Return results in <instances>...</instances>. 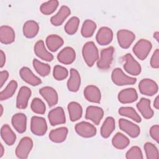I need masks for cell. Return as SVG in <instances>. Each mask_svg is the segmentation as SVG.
<instances>
[{
  "mask_svg": "<svg viewBox=\"0 0 159 159\" xmlns=\"http://www.w3.org/2000/svg\"><path fill=\"white\" fill-rule=\"evenodd\" d=\"M83 58L86 65L91 67L99 59V52L93 42H88L82 48Z\"/></svg>",
  "mask_w": 159,
  "mask_h": 159,
  "instance_id": "6da1fadb",
  "label": "cell"
},
{
  "mask_svg": "<svg viewBox=\"0 0 159 159\" xmlns=\"http://www.w3.org/2000/svg\"><path fill=\"white\" fill-rule=\"evenodd\" d=\"M111 80L112 82L117 86L132 85L135 84L137 81L135 78L126 75L119 68H116L112 71Z\"/></svg>",
  "mask_w": 159,
  "mask_h": 159,
  "instance_id": "7a4b0ae2",
  "label": "cell"
},
{
  "mask_svg": "<svg viewBox=\"0 0 159 159\" xmlns=\"http://www.w3.org/2000/svg\"><path fill=\"white\" fill-rule=\"evenodd\" d=\"M152 48V43L146 39L139 40L133 47V52L140 60H145Z\"/></svg>",
  "mask_w": 159,
  "mask_h": 159,
  "instance_id": "3957f363",
  "label": "cell"
},
{
  "mask_svg": "<svg viewBox=\"0 0 159 159\" xmlns=\"http://www.w3.org/2000/svg\"><path fill=\"white\" fill-rule=\"evenodd\" d=\"M114 52V48L112 46L104 48L101 51L100 58L97 61V66L98 68L106 70L111 66L113 60Z\"/></svg>",
  "mask_w": 159,
  "mask_h": 159,
  "instance_id": "277c9868",
  "label": "cell"
},
{
  "mask_svg": "<svg viewBox=\"0 0 159 159\" xmlns=\"http://www.w3.org/2000/svg\"><path fill=\"white\" fill-rule=\"evenodd\" d=\"M32 147L33 141L32 139L29 137H24L20 139L16 148V155L20 159L27 158Z\"/></svg>",
  "mask_w": 159,
  "mask_h": 159,
  "instance_id": "5b68a950",
  "label": "cell"
},
{
  "mask_svg": "<svg viewBox=\"0 0 159 159\" xmlns=\"http://www.w3.org/2000/svg\"><path fill=\"white\" fill-rule=\"evenodd\" d=\"M31 132L35 135L42 136L47 130V124L43 117L33 116L30 120Z\"/></svg>",
  "mask_w": 159,
  "mask_h": 159,
  "instance_id": "8992f818",
  "label": "cell"
},
{
  "mask_svg": "<svg viewBox=\"0 0 159 159\" xmlns=\"http://www.w3.org/2000/svg\"><path fill=\"white\" fill-rule=\"evenodd\" d=\"M139 89L141 94L152 96L158 92V87L157 83L153 80L145 78L140 81L139 84Z\"/></svg>",
  "mask_w": 159,
  "mask_h": 159,
  "instance_id": "52a82bcc",
  "label": "cell"
},
{
  "mask_svg": "<svg viewBox=\"0 0 159 159\" xmlns=\"http://www.w3.org/2000/svg\"><path fill=\"white\" fill-rule=\"evenodd\" d=\"M75 129L76 132L80 136L84 138L94 137L97 132L96 128L93 124L85 121H82L76 124Z\"/></svg>",
  "mask_w": 159,
  "mask_h": 159,
  "instance_id": "ba28073f",
  "label": "cell"
},
{
  "mask_svg": "<svg viewBox=\"0 0 159 159\" xmlns=\"http://www.w3.org/2000/svg\"><path fill=\"white\" fill-rule=\"evenodd\" d=\"M117 42L122 48H128L132 45L135 39L134 33L127 29L119 30L117 33Z\"/></svg>",
  "mask_w": 159,
  "mask_h": 159,
  "instance_id": "9c48e42d",
  "label": "cell"
},
{
  "mask_svg": "<svg viewBox=\"0 0 159 159\" xmlns=\"http://www.w3.org/2000/svg\"><path fill=\"white\" fill-rule=\"evenodd\" d=\"M124 58L125 61L124 65L125 71L132 76L139 75L142 71V68L139 63L134 59L130 53H127Z\"/></svg>",
  "mask_w": 159,
  "mask_h": 159,
  "instance_id": "30bf717a",
  "label": "cell"
},
{
  "mask_svg": "<svg viewBox=\"0 0 159 159\" xmlns=\"http://www.w3.org/2000/svg\"><path fill=\"white\" fill-rule=\"evenodd\" d=\"M119 126L121 130L127 134L132 138L137 137L140 132V127L135 124L125 119L119 120Z\"/></svg>",
  "mask_w": 159,
  "mask_h": 159,
  "instance_id": "8fae6325",
  "label": "cell"
},
{
  "mask_svg": "<svg viewBox=\"0 0 159 159\" xmlns=\"http://www.w3.org/2000/svg\"><path fill=\"white\" fill-rule=\"evenodd\" d=\"M48 120L52 126L65 124L66 117L63 109L61 107H57L52 109L48 114Z\"/></svg>",
  "mask_w": 159,
  "mask_h": 159,
  "instance_id": "7c38bea8",
  "label": "cell"
},
{
  "mask_svg": "<svg viewBox=\"0 0 159 159\" xmlns=\"http://www.w3.org/2000/svg\"><path fill=\"white\" fill-rule=\"evenodd\" d=\"M104 116L103 109L98 106H89L86 108L85 118L91 120L94 124L99 125Z\"/></svg>",
  "mask_w": 159,
  "mask_h": 159,
  "instance_id": "4fadbf2b",
  "label": "cell"
},
{
  "mask_svg": "<svg viewBox=\"0 0 159 159\" xmlns=\"http://www.w3.org/2000/svg\"><path fill=\"white\" fill-rule=\"evenodd\" d=\"M39 93L50 107H52L57 104L58 101V94L52 87L44 86L39 90Z\"/></svg>",
  "mask_w": 159,
  "mask_h": 159,
  "instance_id": "5bb4252c",
  "label": "cell"
},
{
  "mask_svg": "<svg viewBox=\"0 0 159 159\" xmlns=\"http://www.w3.org/2000/svg\"><path fill=\"white\" fill-rule=\"evenodd\" d=\"M32 91L27 86H22L17 94L16 99V107L20 109H25L28 105V101L31 96Z\"/></svg>",
  "mask_w": 159,
  "mask_h": 159,
  "instance_id": "9a60e30c",
  "label": "cell"
},
{
  "mask_svg": "<svg viewBox=\"0 0 159 159\" xmlns=\"http://www.w3.org/2000/svg\"><path fill=\"white\" fill-rule=\"evenodd\" d=\"M112 30L107 27H101L96 35V41L101 45H107L109 44L112 42Z\"/></svg>",
  "mask_w": 159,
  "mask_h": 159,
  "instance_id": "2e32d148",
  "label": "cell"
},
{
  "mask_svg": "<svg viewBox=\"0 0 159 159\" xmlns=\"http://www.w3.org/2000/svg\"><path fill=\"white\" fill-rule=\"evenodd\" d=\"M75 58L76 52L75 50L70 47H65L57 55L58 61L64 65H70L72 63Z\"/></svg>",
  "mask_w": 159,
  "mask_h": 159,
  "instance_id": "e0dca14e",
  "label": "cell"
},
{
  "mask_svg": "<svg viewBox=\"0 0 159 159\" xmlns=\"http://www.w3.org/2000/svg\"><path fill=\"white\" fill-rule=\"evenodd\" d=\"M117 98L120 102L122 104H129L137 101L138 94L134 88H129L121 90L119 93Z\"/></svg>",
  "mask_w": 159,
  "mask_h": 159,
  "instance_id": "ac0fdd59",
  "label": "cell"
},
{
  "mask_svg": "<svg viewBox=\"0 0 159 159\" xmlns=\"http://www.w3.org/2000/svg\"><path fill=\"white\" fill-rule=\"evenodd\" d=\"M19 75L25 82L32 86H37L42 83L41 80L35 75L28 67H22L19 71Z\"/></svg>",
  "mask_w": 159,
  "mask_h": 159,
  "instance_id": "d6986e66",
  "label": "cell"
},
{
  "mask_svg": "<svg viewBox=\"0 0 159 159\" xmlns=\"http://www.w3.org/2000/svg\"><path fill=\"white\" fill-rule=\"evenodd\" d=\"M34 48L35 54L40 59L47 61H51L53 59V55L46 49L42 40L37 41L35 43Z\"/></svg>",
  "mask_w": 159,
  "mask_h": 159,
  "instance_id": "ffe728a7",
  "label": "cell"
},
{
  "mask_svg": "<svg viewBox=\"0 0 159 159\" xmlns=\"http://www.w3.org/2000/svg\"><path fill=\"white\" fill-rule=\"evenodd\" d=\"M84 96L89 102L99 103L101 99L99 89L94 85H88L84 89Z\"/></svg>",
  "mask_w": 159,
  "mask_h": 159,
  "instance_id": "44dd1931",
  "label": "cell"
},
{
  "mask_svg": "<svg viewBox=\"0 0 159 159\" xmlns=\"http://www.w3.org/2000/svg\"><path fill=\"white\" fill-rule=\"evenodd\" d=\"M11 123L17 132L22 134L26 130L27 117L23 113H17L12 116Z\"/></svg>",
  "mask_w": 159,
  "mask_h": 159,
  "instance_id": "7402d4cb",
  "label": "cell"
},
{
  "mask_svg": "<svg viewBox=\"0 0 159 159\" xmlns=\"http://www.w3.org/2000/svg\"><path fill=\"white\" fill-rule=\"evenodd\" d=\"M137 109L142 115V116L146 119H151L154 114L153 109L150 106V100L147 98H142L136 105Z\"/></svg>",
  "mask_w": 159,
  "mask_h": 159,
  "instance_id": "603a6c76",
  "label": "cell"
},
{
  "mask_svg": "<svg viewBox=\"0 0 159 159\" xmlns=\"http://www.w3.org/2000/svg\"><path fill=\"white\" fill-rule=\"evenodd\" d=\"M70 14V9L66 6H62L58 12L51 17L50 22L55 26L61 25Z\"/></svg>",
  "mask_w": 159,
  "mask_h": 159,
  "instance_id": "cb8c5ba5",
  "label": "cell"
},
{
  "mask_svg": "<svg viewBox=\"0 0 159 159\" xmlns=\"http://www.w3.org/2000/svg\"><path fill=\"white\" fill-rule=\"evenodd\" d=\"M81 84V77L78 71L75 69L70 70V78L67 81V87L69 91L76 92L80 89Z\"/></svg>",
  "mask_w": 159,
  "mask_h": 159,
  "instance_id": "d4e9b609",
  "label": "cell"
},
{
  "mask_svg": "<svg viewBox=\"0 0 159 159\" xmlns=\"http://www.w3.org/2000/svg\"><path fill=\"white\" fill-rule=\"evenodd\" d=\"M15 40V32L8 25H1L0 27V41L4 44H10Z\"/></svg>",
  "mask_w": 159,
  "mask_h": 159,
  "instance_id": "484cf974",
  "label": "cell"
},
{
  "mask_svg": "<svg viewBox=\"0 0 159 159\" xmlns=\"http://www.w3.org/2000/svg\"><path fill=\"white\" fill-rule=\"evenodd\" d=\"M39 30V26L37 22L33 20L26 21L23 25V34L29 39L35 37Z\"/></svg>",
  "mask_w": 159,
  "mask_h": 159,
  "instance_id": "4316f807",
  "label": "cell"
},
{
  "mask_svg": "<svg viewBox=\"0 0 159 159\" xmlns=\"http://www.w3.org/2000/svg\"><path fill=\"white\" fill-rule=\"evenodd\" d=\"M68 130L66 127H61L52 130L49 134V139L55 143H61L65 140Z\"/></svg>",
  "mask_w": 159,
  "mask_h": 159,
  "instance_id": "83f0119b",
  "label": "cell"
},
{
  "mask_svg": "<svg viewBox=\"0 0 159 159\" xmlns=\"http://www.w3.org/2000/svg\"><path fill=\"white\" fill-rule=\"evenodd\" d=\"M1 136L7 145H12L16 140V135L7 124H4L1 129Z\"/></svg>",
  "mask_w": 159,
  "mask_h": 159,
  "instance_id": "f1b7e54d",
  "label": "cell"
},
{
  "mask_svg": "<svg viewBox=\"0 0 159 159\" xmlns=\"http://www.w3.org/2000/svg\"><path fill=\"white\" fill-rule=\"evenodd\" d=\"M45 43L48 49L52 52H55L63 45L64 41L59 35L52 34L46 38Z\"/></svg>",
  "mask_w": 159,
  "mask_h": 159,
  "instance_id": "f546056e",
  "label": "cell"
},
{
  "mask_svg": "<svg viewBox=\"0 0 159 159\" xmlns=\"http://www.w3.org/2000/svg\"><path fill=\"white\" fill-rule=\"evenodd\" d=\"M68 111L70 119L72 122L76 121L82 117L83 109L81 106L77 102H70L68 104Z\"/></svg>",
  "mask_w": 159,
  "mask_h": 159,
  "instance_id": "4dcf8cb0",
  "label": "cell"
},
{
  "mask_svg": "<svg viewBox=\"0 0 159 159\" xmlns=\"http://www.w3.org/2000/svg\"><path fill=\"white\" fill-rule=\"evenodd\" d=\"M115 120L112 117H107L101 127V135L103 138H108L115 129Z\"/></svg>",
  "mask_w": 159,
  "mask_h": 159,
  "instance_id": "1f68e13d",
  "label": "cell"
},
{
  "mask_svg": "<svg viewBox=\"0 0 159 159\" xmlns=\"http://www.w3.org/2000/svg\"><path fill=\"white\" fill-rule=\"evenodd\" d=\"M129 143L130 140L129 138L120 132L116 133L112 139V144L117 149H124L129 145Z\"/></svg>",
  "mask_w": 159,
  "mask_h": 159,
  "instance_id": "d6a6232c",
  "label": "cell"
},
{
  "mask_svg": "<svg viewBox=\"0 0 159 159\" xmlns=\"http://www.w3.org/2000/svg\"><path fill=\"white\" fill-rule=\"evenodd\" d=\"M96 24L92 20L86 19L83 24L81 34L83 37L86 38L91 37L95 32L96 29Z\"/></svg>",
  "mask_w": 159,
  "mask_h": 159,
  "instance_id": "836d02e7",
  "label": "cell"
},
{
  "mask_svg": "<svg viewBox=\"0 0 159 159\" xmlns=\"http://www.w3.org/2000/svg\"><path fill=\"white\" fill-rule=\"evenodd\" d=\"M118 112L120 116L127 117L137 123L140 122L142 120L140 116L132 107H121L119 109Z\"/></svg>",
  "mask_w": 159,
  "mask_h": 159,
  "instance_id": "e575fe53",
  "label": "cell"
},
{
  "mask_svg": "<svg viewBox=\"0 0 159 159\" xmlns=\"http://www.w3.org/2000/svg\"><path fill=\"white\" fill-rule=\"evenodd\" d=\"M17 88V83L15 80H11L4 90L0 93V100L4 101L11 98L15 93Z\"/></svg>",
  "mask_w": 159,
  "mask_h": 159,
  "instance_id": "d590c367",
  "label": "cell"
},
{
  "mask_svg": "<svg viewBox=\"0 0 159 159\" xmlns=\"http://www.w3.org/2000/svg\"><path fill=\"white\" fill-rule=\"evenodd\" d=\"M33 66L37 73L42 76H46L50 73V66L48 64L42 63L37 59H34Z\"/></svg>",
  "mask_w": 159,
  "mask_h": 159,
  "instance_id": "8d00e7d4",
  "label": "cell"
},
{
  "mask_svg": "<svg viewBox=\"0 0 159 159\" xmlns=\"http://www.w3.org/2000/svg\"><path fill=\"white\" fill-rule=\"evenodd\" d=\"M59 4L57 0H52L42 4L40 7V12L45 15H50L55 12Z\"/></svg>",
  "mask_w": 159,
  "mask_h": 159,
  "instance_id": "74e56055",
  "label": "cell"
},
{
  "mask_svg": "<svg viewBox=\"0 0 159 159\" xmlns=\"http://www.w3.org/2000/svg\"><path fill=\"white\" fill-rule=\"evenodd\" d=\"M79 24V18L76 16L71 17L65 25V31L68 35H73L77 32Z\"/></svg>",
  "mask_w": 159,
  "mask_h": 159,
  "instance_id": "f35d334b",
  "label": "cell"
},
{
  "mask_svg": "<svg viewBox=\"0 0 159 159\" xmlns=\"http://www.w3.org/2000/svg\"><path fill=\"white\" fill-rule=\"evenodd\" d=\"M144 150L147 159H158L159 153L157 147L151 142H146L144 144Z\"/></svg>",
  "mask_w": 159,
  "mask_h": 159,
  "instance_id": "ab89813d",
  "label": "cell"
},
{
  "mask_svg": "<svg viewBox=\"0 0 159 159\" xmlns=\"http://www.w3.org/2000/svg\"><path fill=\"white\" fill-rule=\"evenodd\" d=\"M30 107L34 112L39 114H43L46 111L45 103L38 98L33 99L30 104Z\"/></svg>",
  "mask_w": 159,
  "mask_h": 159,
  "instance_id": "60d3db41",
  "label": "cell"
},
{
  "mask_svg": "<svg viewBox=\"0 0 159 159\" xmlns=\"http://www.w3.org/2000/svg\"><path fill=\"white\" fill-rule=\"evenodd\" d=\"M68 75V70L61 65H56L53 68V76L56 80L61 81L66 78Z\"/></svg>",
  "mask_w": 159,
  "mask_h": 159,
  "instance_id": "b9f144b4",
  "label": "cell"
},
{
  "mask_svg": "<svg viewBox=\"0 0 159 159\" xmlns=\"http://www.w3.org/2000/svg\"><path fill=\"white\" fill-rule=\"evenodd\" d=\"M125 158L127 159H142L143 154L140 147L134 146L131 147L126 153Z\"/></svg>",
  "mask_w": 159,
  "mask_h": 159,
  "instance_id": "7bdbcfd3",
  "label": "cell"
},
{
  "mask_svg": "<svg viewBox=\"0 0 159 159\" xmlns=\"http://www.w3.org/2000/svg\"><path fill=\"white\" fill-rule=\"evenodd\" d=\"M150 66L153 68H159V50L157 48L153 52L150 59Z\"/></svg>",
  "mask_w": 159,
  "mask_h": 159,
  "instance_id": "ee69618b",
  "label": "cell"
},
{
  "mask_svg": "<svg viewBox=\"0 0 159 159\" xmlns=\"http://www.w3.org/2000/svg\"><path fill=\"white\" fill-rule=\"evenodd\" d=\"M150 135L151 137L157 143L159 140V125H154L150 129Z\"/></svg>",
  "mask_w": 159,
  "mask_h": 159,
  "instance_id": "f6af8a7d",
  "label": "cell"
},
{
  "mask_svg": "<svg viewBox=\"0 0 159 159\" xmlns=\"http://www.w3.org/2000/svg\"><path fill=\"white\" fill-rule=\"evenodd\" d=\"M9 77V73L7 71H1L0 73V87L2 88L5 82Z\"/></svg>",
  "mask_w": 159,
  "mask_h": 159,
  "instance_id": "bcb514c9",
  "label": "cell"
},
{
  "mask_svg": "<svg viewBox=\"0 0 159 159\" xmlns=\"http://www.w3.org/2000/svg\"><path fill=\"white\" fill-rule=\"evenodd\" d=\"M6 63V55L4 52L1 50H0V67L2 68Z\"/></svg>",
  "mask_w": 159,
  "mask_h": 159,
  "instance_id": "7dc6e473",
  "label": "cell"
},
{
  "mask_svg": "<svg viewBox=\"0 0 159 159\" xmlns=\"http://www.w3.org/2000/svg\"><path fill=\"white\" fill-rule=\"evenodd\" d=\"M153 106L156 109H159V96H157L153 102Z\"/></svg>",
  "mask_w": 159,
  "mask_h": 159,
  "instance_id": "c3c4849f",
  "label": "cell"
},
{
  "mask_svg": "<svg viewBox=\"0 0 159 159\" xmlns=\"http://www.w3.org/2000/svg\"><path fill=\"white\" fill-rule=\"evenodd\" d=\"M1 148H0V158H1L3 155H4V147H3V145H2V143H1Z\"/></svg>",
  "mask_w": 159,
  "mask_h": 159,
  "instance_id": "681fc988",
  "label": "cell"
},
{
  "mask_svg": "<svg viewBox=\"0 0 159 159\" xmlns=\"http://www.w3.org/2000/svg\"><path fill=\"white\" fill-rule=\"evenodd\" d=\"M153 37L156 39V40H157V42L159 41V32H158V31L154 32V34H153Z\"/></svg>",
  "mask_w": 159,
  "mask_h": 159,
  "instance_id": "f907efd6",
  "label": "cell"
},
{
  "mask_svg": "<svg viewBox=\"0 0 159 159\" xmlns=\"http://www.w3.org/2000/svg\"><path fill=\"white\" fill-rule=\"evenodd\" d=\"M2 112H3V107H2V106L1 104V116H2Z\"/></svg>",
  "mask_w": 159,
  "mask_h": 159,
  "instance_id": "816d5d0a",
  "label": "cell"
}]
</instances>
